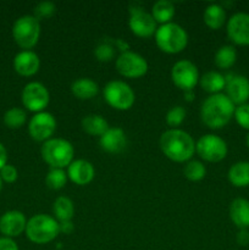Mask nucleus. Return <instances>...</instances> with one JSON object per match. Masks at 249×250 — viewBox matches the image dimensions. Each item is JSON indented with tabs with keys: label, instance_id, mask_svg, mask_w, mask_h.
Returning a JSON list of instances; mask_svg holds the SVG:
<instances>
[{
	"label": "nucleus",
	"instance_id": "obj_27",
	"mask_svg": "<svg viewBox=\"0 0 249 250\" xmlns=\"http://www.w3.org/2000/svg\"><path fill=\"white\" fill-rule=\"evenodd\" d=\"M53 214L59 222L72 221V217L75 215L73 202L67 197L56 198L53 204Z\"/></svg>",
	"mask_w": 249,
	"mask_h": 250
},
{
	"label": "nucleus",
	"instance_id": "obj_29",
	"mask_svg": "<svg viewBox=\"0 0 249 250\" xmlns=\"http://www.w3.org/2000/svg\"><path fill=\"white\" fill-rule=\"evenodd\" d=\"M27 121V114L21 107H11L4 115V124L9 128L16 129L23 126Z\"/></svg>",
	"mask_w": 249,
	"mask_h": 250
},
{
	"label": "nucleus",
	"instance_id": "obj_25",
	"mask_svg": "<svg viewBox=\"0 0 249 250\" xmlns=\"http://www.w3.org/2000/svg\"><path fill=\"white\" fill-rule=\"evenodd\" d=\"M82 128L89 136L102 137L109 129V124L102 115H87L82 120Z\"/></svg>",
	"mask_w": 249,
	"mask_h": 250
},
{
	"label": "nucleus",
	"instance_id": "obj_24",
	"mask_svg": "<svg viewBox=\"0 0 249 250\" xmlns=\"http://www.w3.org/2000/svg\"><path fill=\"white\" fill-rule=\"evenodd\" d=\"M203 20L210 29H220L226 23V11L219 4H210L205 7Z\"/></svg>",
	"mask_w": 249,
	"mask_h": 250
},
{
	"label": "nucleus",
	"instance_id": "obj_15",
	"mask_svg": "<svg viewBox=\"0 0 249 250\" xmlns=\"http://www.w3.org/2000/svg\"><path fill=\"white\" fill-rule=\"evenodd\" d=\"M26 216L17 210H10L0 217V232L7 238L19 237L26 231Z\"/></svg>",
	"mask_w": 249,
	"mask_h": 250
},
{
	"label": "nucleus",
	"instance_id": "obj_28",
	"mask_svg": "<svg viewBox=\"0 0 249 250\" xmlns=\"http://www.w3.org/2000/svg\"><path fill=\"white\" fill-rule=\"evenodd\" d=\"M215 65L221 70H228L236 63L237 50L233 45H222L215 53Z\"/></svg>",
	"mask_w": 249,
	"mask_h": 250
},
{
	"label": "nucleus",
	"instance_id": "obj_9",
	"mask_svg": "<svg viewBox=\"0 0 249 250\" xmlns=\"http://www.w3.org/2000/svg\"><path fill=\"white\" fill-rule=\"evenodd\" d=\"M22 104L27 110L32 112L44 111L50 102V94L49 90L43 83L41 82H29L24 85L21 94Z\"/></svg>",
	"mask_w": 249,
	"mask_h": 250
},
{
	"label": "nucleus",
	"instance_id": "obj_35",
	"mask_svg": "<svg viewBox=\"0 0 249 250\" xmlns=\"http://www.w3.org/2000/svg\"><path fill=\"white\" fill-rule=\"evenodd\" d=\"M234 120L237 124L242 127L243 129L249 131V104H242L236 106L233 115Z\"/></svg>",
	"mask_w": 249,
	"mask_h": 250
},
{
	"label": "nucleus",
	"instance_id": "obj_36",
	"mask_svg": "<svg viewBox=\"0 0 249 250\" xmlns=\"http://www.w3.org/2000/svg\"><path fill=\"white\" fill-rule=\"evenodd\" d=\"M0 177H1V180L4 181V182L14 183L15 181L17 180V177H19V172H17L15 166L6 164V165L0 170Z\"/></svg>",
	"mask_w": 249,
	"mask_h": 250
},
{
	"label": "nucleus",
	"instance_id": "obj_17",
	"mask_svg": "<svg viewBox=\"0 0 249 250\" xmlns=\"http://www.w3.org/2000/svg\"><path fill=\"white\" fill-rule=\"evenodd\" d=\"M95 176L94 166L84 159L73 160L67 167V177L77 186L89 185Z\"/></svg>",
	"mask_w": 249,
	"mask_h": 250
},
{
	"label": "nucleus",
	"instance_id": "obj_2",
	"mask_svg": "<svg viewBox=\"0 0 249 250\" xmlns=\"http://www.w3.org/2000/svg\"><path fill=\"white\" fill-rule=\"evenodd\" d=\"M236 105L226 97V94L209 95L200 107V117L203 124L211 129L224 128L234 115Z\"/></svg>",
	"mask_w": 249,
	"mask_h": 250
},
{
	"label": "nucleus",
	"instance_id": "obj_31",
	"mask_svg": "<svg viewBox=\"0 0 249 250\" xmlns=\"http://www.w3.org/2000/svg\"><path fill=\"white\" fill-rule=\"evenodd\" d=\"M67 172L63 168H50L45 177V183L50 189L60 190L67 183Z\"/></svg>",
	"mask_w": 249,
	"mask_h": 250
},
{
	"label": "nucleus",
	"instance_id": "obj_26",
	"mask_svg": "<svg viewBox=\"0 0 249 250\" xmlns=\"http://www.w3.org/2000/svg\"><path fill=\"white\" fill-rule=\"evenodd\" d=\"M151 16L156 23H160V26L170 23L175 16V6L168 0H159L151 7Z\"/></svg>",
	"mask_w": 249,
	"mask_h": 250
},
{
	"label": "nucleus",
	"instance_id": "obj_8",
	"mask_svg": "<svg viewBox=\"0 0 249 250\" xmlns=\"http://www.w3.org/2000/svg\"><path fill=\"white\" fill-rule=\"evenodd\" d=\"M195 151L203 160L208 163H220L228 153L227 143L216 134H205L195 143Z\"/></svg>",
	"mask_w": 249,
	"mask_h": 250
},
{
	"label": "nucleus",
	"instance_id": "obj_41",
	"mask_svg": "<svg viewBox=\"0 0 249 250\" xmlns=\"http://www.w3.org/2000/svg\"><path fill=\"white\" fill-rule=\"evenodd\" d=\"M185 94H186V100H187V102H192V100H194V93H193V90L185 92Z\"/></svg>",
	"mask_w": 249,
	"mask_h": 250
},
{
	"label": "nucleus",
	"instance_id": "obj_10",
	"mask_svg": "<svg viewBox=\"0 0 249 250\" xmlns=\"http://www.w3.org/2000/svg\"><path fill=\"white\" fill-rule=\"evenodd\" d=\"M199 71L195 63L189 60H180L172 66L171 70V80L173 84L183 92L194 89L199 83Z\"/></svg>",
	"mask_w": 249,
	"mask_h": 250
},
{
	"label": "nucleus",
	"instance_id": "obj_16",
	"mask_svg": "<svg viewBox=\"0 0 249 250\" xmlns=\"http://www.w3.org/2000/svg\"><path fill=\"white\" fill-rule=\"evenodd\" d=\"M226 97L234 105L247 104L249 100V80L246 76L236 75L226 80Z\"/></svg>",
	"mask_w": 249,
	"mask_h": 250
},
{
	"label": "nucleus",
	"instance_id": "obj_19",
	"mask_svg": "<svg viewBox=\"0 0 249 250\" xmlns=\"http://www.w3.org/2000/svg\"><path fill=\"white\" fill-rule=\"evenodd\" d=\"M41 67V59L34 51L22 50L15 56L14 68L20 76L31 77L36 75Z\"/></svg>",
	"mask_w": 249,
	"mask_h": 250
},
{
	"label": "nucleus",
	"instance_id": "obj_6",
	"mask_svg": "<svg viewBox=\"0 0 249 250\" xmlns=\"http://www.w3.org/2000/svg\"><path fill=\"white\" fill-rule=\"evenodd\" d=\"M12 37L20 48L29 50L37 45L41 37V22L32 15L17 19L12 26Z\"/></svg>",
	"mask_w": 249,
	"mask_h": 250
},
{
	"label": "nucleus",
	"instance_id": "obj_3",
	"mask_svg": "<svg viewBox=\"0 0 249 250\" xmlns=\"http://www.w3.org/2000/svg\"><path fill=\"white\" fill-rule=\"evenodd\" d=\"M27 238L36 244H46L53 242L60 233L59 221L54 216L45 214L34 215L27 221Z\"/></svg>",
	"mask_w": 249,
	"mask_h": 250
},
{
	"label": "nucleus",
	"instance_id": "obj_23",
	"mask_svg": "<svg viewBox=\"0 0 249 250\" xmlns=\"http://www.w3.org/2000/svg\"><path fill=\"white\" fill-rule=\"evenodd\" d=\"M229 183L237 188H244L249 186V163L238 161L229 167L227 172Z\"/></svg>",
	"mask_w": 249,
	"mask_h": 250
},
{
	"label": "nucleus",
	"instance_id": "obj_20",
	"mask_svg": "<svg viewBox=\"0 0 249 250\" xmlns=\"http://www.w3.org/2000/svg\"><path fill=\"white\" fill-rule=\"evenodd\" d=\"M229 219L239 229H249V200L236 198L229 205Z\"/></svg>",
	"mask_w": 249,
	"mask_h": 250
},
{
	"label": "nucleus",
	"instance_id": "obj_40",
	"mask_svg": "<svg viewBox=\"0 0 249 250\" xmlns=\"http://www.w3.org/2000/svg\"><path fill=\"white\" fill-rule=\"evenodd\" d=\"M7 163V151L5 146L0 143V170L6 165Z\"/></svg>",
	"mask_w": 249,
	"mask_h": 250
},
{
	"label": "nucleus",
	"instance_id": "obj_7",
	"mask_svg": "<svg viewBox=\"0 0 249 250\" xmlns=\"http://www.w3.org/2000/svg\"><path fill=\"white\" fill-rule=\"evenodd\" d=\"M104 99L107 104L120 111L129 110L134 104L136 94L124 81H110L104 88Z\"/></svg>",
	"mask_w": 249,
	"mask_h": 250
},
{
	"label": "nucleus",
	"instance_id": "obj_30",
	"mask_svg": "<svg viewBox=\"0 0 249 250\" xmlns=\"http://www.w3.org/2000/svg\"><path fill=\"white\" fill-rule=\"evenodd\" d=\"M183 175L188 181L192 182H199L207 175V168H205L204 164L200 163L198 160H189L185 165L183 168Z\"/></svg>",
	"mask_w": 249,
	"mask_h": 250
},
{
	"label": "nucleus",
	"instance_id": "obj_5",
	"mask_svg": "<svg viewBox=\"0 0 249 250\" xmlns=\"http://www.w3.org/2000/svg\"><path fill=\"white\" fill-rule=\"evenodd\" d=\"M41 154L51 168H65L73 161L75 149L66 139L51 138L42 144Z\"/></svg>",
	"mask_w": 249,
	"mask_h": 250
},
{
	"label": "nucleus",
	"instance_id": "obj_38",
	"mask_svg": "<svg viewBox=\"0 0 249 250\" xmlns=\"http://www.w3.org/2000/svg\"><path fill=\"white\" fill-rule=\"evenodd\" d=\"M237 243L239 244V246H248L249 244V231L248 229H239V232L237 233Z\"/></svg>",
	"mask_w": 249,
	"mask_h": 250
},
{
	"label": "nucleus",
	"instance_id": "obj_21",
	"mask_svg": "<svg viewBox=\"0 0 249 250\" xmlns=\"http://www.w3.org/2000/svg\"><path fill=\"white\" fill-rule=\"evenodd\" d=\"M71 92L77 99L89 100L93 99L99 93V85L90 78H78L71 84Z\"/></svg>",
	"mask_w": 249,
	"mask_h": 250
},
{
	"label": "nucleus",
	"instance_id": "obj_34",
	"mask_svg": "<svg viewBox=\"0 0 249 250\" xmlns=\"http://www.w3.org/2000/svg\"><path fill=\"white\" fill-rule=\"evenodd\" d=\"M56 11V6L54 2L51 1H42L34 7V15L33 16L36 17L38 21L44 19H49V17L53 16Z\"/></svg>",
	"mask_w": 249,
	"mask_h": 250
},
{
	"label": "nucleus",
	"instance_id": "obj_11",
	"mask_svg": "<svg viewBox=\"0 0 249 250\" xmlns=\"http://www.w3.org/2000/svg\"><path fill=\"white\" fill-rule=\"evenodd\" d=\"M116 70L126 78H141L148 72V62L141 54L127 50L116 59Z\"/></svg>",
	"mask_w": 249,
	"mask_h": 250
},
{
	"label": "nucleus",
	"instance_id": "obj_43",
	"mask_svg": "<svg viewBox=\"0 0 249 250\" xmlns=\"http://www.w3.org/2000/svg\"><path fill=\"white\" fill-rule=\"evenodd\" d=\"M1 189H2V180L1 177H0V192H1Z\"/></svg>",
	"mask_w": 249,
	"mask_h": 250
},
{
	"label": "nucleus",
	"instance_id": "obj_42",
	"mask_svg": "<svg viewBox=\"0 0 249 250\" xmlns=\"http://www.w3.org/2000/svg\"><path fill=\"white\" fill-rule=\"evenodd\" d=\"M246 144H247V146H248V148H249V133L247 134V138H246Z\"/></svg>",
	"mask_w": 249,
	"mask_h": 250
},
{
	"label": "nucleus",
	"instance_id": "obj_4",
	"mask_svg": "<svg viewBox=\"0 0 249 250\" xmlns=\"http://www.w3.org/2000/svg\"><path fill=\"white\" fill-rule=\"evenodd\" d=\"M155 42L158 48L164 53L178 54L187 46L188 33L178 23L170 22L158 27L155 32Z\"/></svg>",
	"mask_w": 249,
	"mask_h": 250
},
{
	"label": "nucleus",
	"instance_id": "obj_12",
	"mask_svg": "<svg viewBox=\"0 0 249 250\" xmlns=\"http://www.w3.org/2000/svg\"><path fill=\"white\" fill-rule=\"evenodd\" d=\"M156 22L151 14L146 12L143 7L134 5V7L129 9V20L128 26L132 33L139 38H150L155 36L158 29Z\"/></svg>",
	"mask_w": 249,
	"mask_h": 250
},
{
	"label": "nucleus",
	"instance_id": "obj_39",
	"mask_svg": "<svg viewBox=\"0 0 249 250\" xmlns=\"http://www.w3.org/2000/svg\"><path fill=\"white\" fill-rule=\"evenodd\" d=\"M59 227H60V232L66 234H70L71 232L73 231V224L72 221H63V222H59Z\"/></svg>",
	"mask_w": 249,
	"mask_h": 250
},
{
	"label": "nucleus",
	"instance_id": "obj_13",
	"mask_svg": "<svg viewBox=\"0 0 249 250\" xmlns=\"http://www.w3.org/2000/svg\"><path fill=\"white\" fill-rule=\"evenodd\" d=\"M56 122L55 117L48 111H42L32 116L28 124V132L32 139L36 142H44L51 139L56 131Z\"/></svg>",
	"mask_w": 249,
	"mask_h": 250
},
{
	"label": "nucleus",
	"instance_id": "obj_37",
	"mask_svg": "<svg viewBox=\"0 0 249 250\" xmlns=\"http://www.w3.org/2000/svg\"><path fill=\"white\" fill-rule=\"evenodd\" d=\"M0 250H20L16 242L12 238L2 237L0 238Z\"/></svg>",
	"mask_w": 249,
	"mask_h": 250
},
{
	"label": "nucleus",
	"instance_id": "obj_22",
	"mask_svg": "<svg viewBox=\"0 0 249 250\" xmlns=\"http://www.w3.org/2000/svg\"><path fill=\"white\" fill-rule=\"evenodd\" d=\"M226 76L217 71H209L199 78V84L205 92L210 94H220L226 88Z\"/></svg>",
	"mask_w": 249,
	"mask_h": 250
},
{
	"label": "nucleus",
	"instance_id": "obj_18",
	"mask_svg": "<svg viewBox=\"0 0 249 250\" xmlns=\"http://www.w3.org/2000/svg\"><path fill=\"white\" fill-rule=\"evenodd\" d=\"M99 144L103 150L110 154L122 153L127 146L126 133L120 127H109V129L100 137Z\"/></svg>",
	"mask_w": 249,
	"mask_h": 250
},
{
	"label": "nucleus",
	"instance_id": "obj_14",
	"mask_svg": "<svg viewBox=\"0 0 249 250\" xmlns=\"http://www.w3.org/2000/svg\"><path fill=\"white\" fill-rule=\"evenodd\" d=\"M227 37L236 45H249V14L236 12L226 24Z\"/></svg>",
	"mask_w": 249,
	"mask_h": 250
},
{
	"label": "nucleus",
	"instance_id": "obj_1",
	"mask_svg": "<svg viewBox=\"0 0 249 250\" xmlns=\"http://www.w3.org/2000/svg\"><path fill=\"white\" fill-rule=\"evenodd\" d=\"M159 144L164 155L175 163L189 161L195 153L194 139L183 129H167L161 134Z\"/></svg>",
	"mask_w": 249,
	"mask_h": 250
},
{
	"label": "nucleus",
	"instance_id": "obj_33",
	"mask_svg": "<svg viewBox=\"0 0 249 250\" xmlns=\"http://www.w3.org/2000/svg\"><path fill=\"white\" fill-rule=\"evenodd\" d=\"M186 115H187V112L180 105L171 107L167 111V114H166V124L170 127H172V128H176L180 125H182V122L186 119Z\"/></svg>",
	"mask_w": 249,
	"mask_h": 250
},
{
	"label": "nucleus",
	"instance_id": "obj_32",
	"mask_svg": "<svg viewBox=\"0 0 249 250\" xmlns=\"http://www.w3.org/2000/svg\"><path fill=\"white\" fill-rule=\"evenodd\" d=\"M94 55L95 59L100 62H109L115 58V46L109 42H103L97 45Z\"/></svg>",
	"mask_w": 249,
	"mask_h": 250
}]
</instances>
